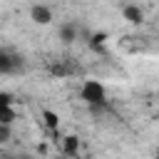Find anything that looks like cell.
<instances>
[{"label": "cell", "mask_w": 159, "mask_h": 159, "mask_svg": "<svg viewBox=\"0 0 159 159\" xmlns=\"http://www.w3.org/2000/svg\"><path fill=\"white\" fill-rule=\"evenodd\" d=\"M80 97L89 107H102V104H107V87L99 80H84L80 87Z\"/></svg>", "instance_id": "obj_1"}, {"label": "cell", "mask_w": 159, "mask_h": 159, "mask_svg": "<svg viewBox=\"0 0 159 159\" xmlns=\"http://www.w3.org/2000/svg\"><path fill=\"white\" fill-rule=\"evenodd\" d=\"M12 119H15V109H12V99H10V94H2L0 97V124H12Z\"/></svg>", "instance_id": "obj_2"}, {"label": "cell", "mask_w": 159, "mask_h": 159, "mask_svg": "<svg viewBox=\"0 0 159 159\" xmlns=\"http://www.w3.org/2000/svg\"><path fill=\"white\" fill-rule=\"evenodd\" d=\"M15 67H20V57H15V55H10L7 50H2V52H0V72H2V75H12Z\"/></svg>", "instance_id": "obj_3"}, {"label": "cell", "mask_w": 159, "mask_h": 159, "mask_svg": "<svg viewBox=\"0 0 159 159\" xmlns=\"http://www.w3.org/2000/svg\"><path fill=\"white\" fill-rule=\"evenodd\" d=\"M60 149H62L60 154H65V157L75 159V157H80V139H77L75 134H67V137L62 139V147H60Z\"/></svg>", "instance_id": "obj_4"}, {"label": "cell", "mask_w": 159, "mask_h": 159, "mask_svg": "<svg viewBox=\"0 0 159 159\" xmlns=\"http://www.w3.org/2000/svg\"><path fill=\"white\" fill-rule=\"evenodd\" d=\"M30 17H32L35 22H40V25H47V22L52 20V10H50L47 5H32V7H30Z\"/></svg>", "instance_id": "obj_5"}, {"label": "cell", "mask_w": 159, "mask_h": 159, "mask_svg": "<svg viewBox=\"0 0 159 159\" xmlns=\"http://www.w3.org/2000/svg\"><path fill=\"white\" fill-rule=\"evenodd\" d=\"M122 15H124L129 22H134V25L142 22V17H144V12H142L137 5H124V7H122Z\"/></svg>", "instance_id": "obj_6"}, {"label": "cell", "mask_w": 159, "mask_h": 159, "mask_svg": "<svg viewBox=\"0 0 159 159\" xmlns=\"http://www.w3.org/2000/svg\"><path fill=\"white\" fill-rule=\"evenodd\" d=\"M42 117H45V124H47V127H50L52 132H55V129L60 127V117H57L55 112H50V109H45V112H42Z\"/></svg>", "instance_id": "obj_7"}, {"label": "cell", "mask_w": 159, "mask_h": 159, "mask_svg": "<svg viewBox=\"0 0 159 159\" xmlns=\"http://www.w3.org/2000/svg\"><path fill=\"white\" fill-rule=\"evenodd\" d=\"M60 35H62V40H65V42H72V40H75V35H77V30H75V25H62Z\"/></svg>", "instance_id": "obj_8"}, {"label": "cell", "mask_w": 159, "mask_h": 159, "mask_svg": "<svg viewBox=\"0 0 159 159\" xmlns=\"http://www.w3.org/2000/svg\"><path fill=\"white\" fill-rule=\"evenodd\" d=\"M10 132H12V129H10L7 124H0V142H7V139H10Z\"/></svg>", "instance_id": "obj_9"}, {"label": "cell", "mask_w": 159, "mask_h": 159, "mask_svg": "<svg viewBox=\"0 0 159 159\" xmlns=\"http://www.w3.org/2000/svg\"><path fill=\"white\" fill-rule=\"evenodd\" d=\"M55 159H70V157H65V154H60V157H55Z\"/></svg>", "instance_id": "obj_10"}, {"label": "cell", "mask_w": 159, "mask_h": 159, "mask_svg": "<svg viewBox=\"0 0 159 159\" xmlns=\"http://www.w3.org/2000/svg\"><path fill=\"white\" fill-rule=\"evenodd\" d=\"M17 159H32V157H17Z\"/></svg>", "instance_id": "obj_11"}, {"label": "cell", "mask_w": 159, "mask_h": 159, "mask_svg": "<svg viewBox=\"0 0 159 159\" xmlns=\"http://www.w3.org/2000/svg\"><path fill=\"white\" fill-rule=\"evenodd\" d=\"M157 159H159V149H157Z\"/></svg>", "instance_id": "obj_12"}]
</instances>
